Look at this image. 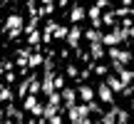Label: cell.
Listing matches in <instances>:
<instances>
[{
    "mask_svg": "<svg viewBox=\"0 0 134 124\" xmlns=\"http://www.w3.org/2000/svg\"><path fill=\"white\" fill-rule=\"evenodd\" d=\"M25 18L20 13H13V15H8V20H5V32H8V40H15V37H20V32H25Z\"/></svg>",
    "mask_w": 134,
    "mask_h": 124,
    "instance_id": "obj_1",
    "label": "cell"
},
{
    "mask_svg": "<svg viewBox=\"0 0 134 124\" xmlns=\"http://www.w3.org/2000/svg\"><path fill=\"white\" fill-rule=\"evenodd\" d=\"M67 119L72 124H92V114H90V107L87 104H75L67 109Z\"/></svg>",
    "mask_w": 134,
    "mask_h": 124,
    "instance_id": "obj_2",
    "label": "cell"
},
{
    "mask_svg": "<svg viewBox=\"0 0 134 124\" xmlns=\"http://www.w3.org/2000/svg\"><path fill=\"white\" fill-rule=\"evenodd\" d=\"M23 109L27 112L30 117H37V119L45 117V104L37 99V94H27V97H25V99H23Z\"/></svg>",
    "mask_w": 134,
    "mask_h": 124,
    "instance_id": "obj_3",
    "label": "cell"
},
{
    "mask_svg": "<svg viewBox=\"0 0 134 124\" xmlns=\"http://www.w3.org/2000/svg\"><path fill=\"white\" fill-rule=\"evenodd\" d=\"M107 57H109L112 62H122V65L134 62L132 50H127V47H107Z\"/></svg>",
    "mask_w": 134,
    "mask_h": 124,
    "instance_id": "obj_4",
    "label": "cell"
},
{
    "mask_svg": "<svg viewBox=\"0 0 134 124\" xmlns=\"http://www.w3.org/2000/svg\"><path fill=\"white\" fill-rule=\"evenodd\" d=\"M97 99L102 102V104H109V107H114V89H112L109 84H107L104 80L97 84Z\"/></svg>",
    "mask_w": 134,
    "mask_h": 124,
    "instance_id": "obj_5",
    "label": "cell"
},
{
    "mask_svg": "<svg viewBox=\"0 0 134 124\" xmlns=\"http://www.w3.org/2000/svg\"><path fill=\"white\" fill-rule=\"evenodd\" d=\"M77 94H80L82 104H90V102H94V97H97V89H94L92 84H87V82H82V84L77 87Z\"/></svg>",
    "mask_w": 134,
    "mask_h": 124,
    "instance_id": "obj_6",
    "label": "cell"
},
{
    "mask_svg": "<svg viewBox=\"0 0 134 124\" xmlns=\"http://www.w3.org/2000/svg\"><path fill=\"white\" fill-rule=\"evenodd\" d=\"M82 37H85V30H82L80 27V25H72V27H70V35H67V40H65V42H67V47H80V40Z\"/></svg>",
    "mask_w": 134,
    "mask_h": 124,
    "instance_id": "obj_7",
    "label": "cell"
},
{
    "mask_svg": "<svg viewBox=\"0 0 134 124\" xmlns=\"http://www.w3.org/2000/svg\"><path fill=\"white\" fill-rule=\"evenodd\" d=\"M62 102H65V109H70V107H75L77 104V99H80V94H77V89H72V87H65L62 92Z\"/></svg>",
    "mask_w": 134,
    "mask_h": 124,
    "instance_id": "obj_8",
    "label": "cell"
},
{
    "mask_svg": "<svg viewBox=\"0 0 134 124\" xmlns=\"http://www.w3.org/2000/svg\"><path fill=\"white\" fill-rule=\"evenodd\" d=\"M85 40L90 45H102V42H104V32L97 30V27H90V30H85Z\"/></svg>",
    "mask_w": 134,
    "mask_h": 124,
    "instance_id": "obj_9",
    "label": "cell"
},
{
    "mask_svg": "<svg viewBox=\"0 0 134 124\" xmlns=\"http://www.w3.org/2000/svg\"><path fill=\"white\" fill-rule=\"evenodd\" d=\"M104 82H107V84H109V87H112V89H114V94H122V92H124V89H127V84H124V82H122V80H119V75H114V72H112V75H109V77H107V80H104Z\"/></svg>",
    "mask_w": 134,
    "mask_h": 124,
    "instance_id": "obj_10",
    "label": "cell"
},
{
    "mask_svg": "<svg viewBox=\"0 0 134 124\" xmlns=\"http://www.w3.org/2000/svg\"><path fill=\"white\" fill-rule=\"evenodd\" d=\"M85 18H87V10L82 8V5H77V3H75V5L70 8V20H72V22L77 25V22H82Z\"/></svg>",
    "mask_w": 134,
    "mask_h": 124,
    "instance_id": "obj_11",
    "label": "cell"
},
{
    "mask_svg": "<svg viewBox=\"0 0 134 124\" xmlns=\"http://www.w3.org/2000/svg\"><path fill=\"white\" fill-rule=\"evenodd\" d=\"M45 60H47V55H42V52H37V50H35V52L30 55V62H27V67H30V70L45 67Z\"/></svg>",
    "mask_w": 134,
    "mask_h": 124,
    "instance_id": "obj_12",
    "label": "cell"
},
{
    "mask_svg": "<svg viewBox=\"0 0 134 124\" xmlns=\"http://www.w3.org/2000/svg\"><path fill=\"white\" fill-rule=\"evenodd\" d=\"M104 55H107V47H104V45H90V57L94 60V62H99Z\"/></svg>",
    "mask_w": 134,
    "mask_h": 124,
    "instance_id": "obj_13",
    "label": "cell"
},
{
    "mask_svg": "<svg viewBox=\"0 0 134 124\" xmlns=\"http://www.w3.org/2000/svg\"><path fill=\"white\" fill-rule=\"evenodd\" d=\"M90 67H92V72H94L97 77H104V80L112 75V72H109V67H107V65H99V62H92Z\"/></svg>",
    "mask_w": 134,
    "mask_h": 124,
    "instance_id": "obj_14",
    "label": "cell"
},
{
    "mask_svg": "<svg viewBox=\"0 0 134 124\" xmlns=\"http://www.w3.org/2000/svg\"><path fill=\"white\" fill-rule=\"evenodd\" d=\"M99 124H117V104L109 107V112H107V114L99 119Z\"/></svg>",
    "mask_w": 134,
    "mask_h": 124,
    "instance_id": "obj_15",
    "label": "cell"
},
{
    "mask_svg": "<svg viewBox=\"0 0 134 124\" xmlns=\"http://www.w3.org/2000/svg\"><path fill=\"white\" fill-rule=\"evenodd\" d=\"M67 35H70V27H65V25H55V30H52V37L55 40H67Z\"/></svg>",
    "mask_w": 134,
    "mask_h": 124,
    "instance_id": "obj_16",
    "label": "cell"
},
{
    "mask_svg": "<svg viewBox=\"0 0 134 124\" xmlns=\"http://www.w3.org/2000/svg\"><path fill=\"white\" fill-rule=\"evenodd\" d=\"M87 107H90V114H94L97 119H102V117L107 114V112H102V107H99V102H97V99H94V102H90Z\"/></svg>",
    "mask_w": 134,
    "mask_h": 124,
    "instance_id": "obj_17",
    "label": "cell"
},
{
    "mask_svg": "<svg viewBox=\"0 0 134 124\" xmlns=\"http://www.w3.org/2000/svg\"><path fill=\"white\" fill-rule=\"evenodd\" d=\"M117 124H129V112L117 107Z\"/></svg>",
    "mask_w": 134,
    "mask_h": 124,
    "instance_id": "obj_18",
    "label": "cell"
},
{
    "mask_svg": "<svg viewBox=\"0 0 134 124\" xmlns=\"http://www.w3.org/2000/svg\"><path fill=\"white\" fill-rule=\"evenodd\" d=\"M65 75H67V77H72V80H77V77H80L82 72L77 70V65H72V62H70V65L65 67Z\"/></svg>",
    "mask_w": 134,
    "mask_h": 124,
    "instance_id": "obj_19",
    "label": "cell"
},
{
    "mask_svg": "<svg viewBox=\"0 0 134 124\" xmlns=\"http://www.w3.org/2000/svg\"><path fill=\"white\" fill-rule=\"evenodd\" d=\"M10 99H13V89H10V84H3V102L10 104Z\"/></svg>",
    "mask_w": 134,
    "mask_h": 124,
    "instance_id": "obj_20",
    "label": "cell"
},
{
    "mask_svg": "<svg viewBox=\"0 0 134 124\" xmlns=\"http://www.w3.org/2000/svg\"><path fill=\"white\" fill-rule=\"evenodd\" d=\"M55 89H60V92L65 89V77L62 75H55Z\"/></svg>",
    "mask_w": 134,
    "mask_h": 124,
    "instance_id": "obj_21",
    "label": "cell"
},
{
    "mask_svg": "<svg viewBox=\"0 0 134 124\" xmlns=\"http://www.w3.org/2000/svg\"><path fill=\"white\" fill-rule=\"evenodd\" d=\"M94 5L99 10H107V8H109V0H94Z\"/></svg>",
    "mask_w": 134,
    "mask_h": 124,
    "instance_id": "obj_22",
    "label": "cell"
},
{
    "mask_svg": "<svg viewBox=\"0 0 134 124\" xmlns=\"http://www.w3.org/2000/svg\"><path fill=\"white\" fill-rule=\"evenodd\" d=\"M50 124H65V119H62V114H55L52 119H47Z\"/></svg>",
    "mask_w": 134,
    "mask_h": 124,
    "instance_id": "obj_23",
    "label": "cell"
},
{
    "mask_svg": "<svg viewBox=\"0 0 134 124\" xmlns=\"http://www.w3.org/2000/svg\"><path fill=\"white\" fill-rule=\"evenodd\" d=\"M13 82H15V75L13 72H5V84H13Z\"/></svg>",
    "mask_w": 134,
    "mask_h": 124,
    "instance_id": "obj_24",
    "label": "cell"
},
{
    "mask_svg": "<svg viewBox=\"0 0 134 124\" xmlns=\"http://www.w3.org/2000/svg\"><path fill=\"white\" fill-rule=\"evenodd\" d=\"M122 8H132V0H122Z\"/></svg>",
    "mask_w": 134,
    "mask_h": 124,
    "instance_id": "obj_25",
    "label": "cell"
},
{
    "mask_svg": "<svg viewBox=\"0 0 134 124\" xmlns=\"http://www.w3.org/2000/svg\"><path fill=\"white\" fill-rule=\"evenodd\" d=\"M129 109H132V112H134V97H132V102H129Z\"/></svg>",
    "mask_w": 134,
    "mask_h": 124,
    "instance_id": "obj_26",
    "label": "cell"
},
{
    "mask_svg": "<svg viewBox=\"0 0 134 124\" xmlns=\"http://www.w3.org/2000/svg\"><path fill=\"white\" fill-rule=\"evenodd\" d=\"M42 3H45V5H52V0H42Z\"/></svg>",
    "mask_w": 134,
    "mask_h": 124,
    "instance_id": "obj_27",
    "label": "cell"
},
{
    "mask_svg": "<svg viewBox=\"0 0 134 124\" xmlns=\"http://www.w3.org/2000/svg\"><path fill=\"white\" fill-rule=\"evenodd\" d=\"M129 37H134V27H132V30H129Z\"/></svg>",
    "mask_w": 134,
    "mask_h": 124,
    "instance_id": "obj_28",
    "label": "cell"
}]
</instances>
